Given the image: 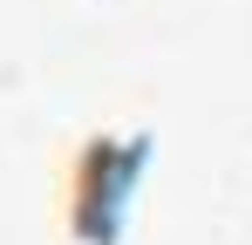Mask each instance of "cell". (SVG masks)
Listing matches in <instances>:
<instances>
[{"label": "cell", "mask_w": 252, "mask_h": 245, "mask_svg": "<svg viewBox=\"0 0 252 245\" xmlns=\"http://www.w3.org/2000/svg\"><path fill=\"white\" fill-rule=\"evenodd\" d=\"M150 129H89L75 150L62 157V191H55V218L68 245H123L129 198L143 184L150 163Z\"/></svg>", "instance_id": "cell-1"}]
</instances>
